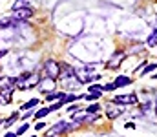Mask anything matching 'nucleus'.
Here are the masks:
<instances>
[{"mask_svg":"<svg viewBox=\"0 0 157 137\" xmlns=\"http://www.w3.org/2000/svg\"><path fill=\"white\" fill-rule=\"evenodd\" d=\"M44 71H46V77L59 79V77H60V64L55 62V60H48V62L44 64Z\"/></svg>","mask_w":157,"mask_h":137,"instance_id":"obj_1","label":"nucleus"},{"mask_svg":"<svg viewBox=\"0 0 157 137\" xmlns=\"http://www.w3.org/2000/svg\"><path fill=\"white\" fill-rule=\"evenodd\" d=\"M33 15H35V9H31V7H22V9H17V11L11 13V17H13L15 20H18V22H26V20H29Z\"/></svg>","mask_w":157,"mask_h":137,"instance_id":"obj_2","label":"nucleus"},{"mask_svg":"<svg viewBox=\"0 0 157 137\" xmlns=\"http://www.w3.org/2000/svg\"><path fill=\"white\" fill-rule=\"evenodd\" d=\"M73 128V124L71 123H66V121H59L53 128H49L48 130V135H60V134H66V132H70Z\"/></svg>","mask_w":157,"mask_h":137,"instance_id":"obj_3","label":"nucleus"},{"mask_svg":"<svg viewBox=\"0 0 157 137\" xmlns=\"http://www.w3.org/2000/svg\"><path fill=\"white\" fill-rule=\"evenodd\" d=\"M55 84H57L55 79H51V77H44V79H40V82H39V90L42 91V93H49V91H53Z\"/></svg>","mask_w":157,"mask_h":137,"instance_id":"obj_4","label":"nucleus"},{"mask_svg":"<svg viewBox=\"0 0 157 137\" xmlns=\"http://www.w3.org/2000/svg\"><path fill=\"white\" fill-rule=\"evenodd\" d=\"M124 57H126V51H115V53H113V57L110 59V62L106 64V68H110V70H115V68H119Z\"/></svg>","mask_w":157,"mask_h":137,"instance_id":"obj_5","label":"nucleus"},{"mask_svg":"<svg viewBox=\"0 0 157 137\" xmlns=\"http://www.w3.org/2000/svg\"><path fill=\"white\" fill-rule=\"evenodd\" d=\"M139 99H137V95H117L115 99H113V102L115 104H135Z\"/></svg>","mask_w":157,"mask_h":137,"instance_id":"obj_6","label":"nucleus"},{"mask_svg":"<svg viewBox=\"0 0 157 137\" xmlns=\"http://www.w3.org/2000/svg\"><path fill=\"white\" fill-rule=\"evenodd\" d=\"M124 110H126V106H113V108H112V104H110L108 110H106V115H108L110 119H117Z\"/></svg>","mask_w":157,"mask_h":137,"instance_id":"obj_7","label":"nucleus"},{"mask_svg":"<svg viewBox=\"0 0 157 137\" xmlns=\"http://www.w3.org/2000/svg\"><path fill=\"white\" fill-rule=\"evenodd\" d=\"M115 88H122V86H126V84H132V79H128V77H124V75H121L115 79Z\"/></svg>","mask_w":157,"mask_h":137,"instance_id":"obj_8","label":"nucleus"},{"mask_svg":"<svg viewBox=\"0 0 157 137\" xmlns=\"http://www.w3.org/2000/svg\"><path fill=\"white\" fill-rule=\"evenodd\" d=\"M64 97H66V93H64V91H51V93H48V95H46V99H48V101H55V99H59V101H60V99H64Z\"/></svg>","mask_w":157,"mask_h":137,"instance_id":"obj_9","label":"nucleus"},{"mask_svg":"<svg viewBox=\"0 0 157 137\" xmlns=\"http://www.w3.org/2000/svg\"><path fill=\"white\" fill-rule=\"evenodd\" d=\"M35 106H39V99H31V101H28V102H24L22 106H20V110L24 112H28V110H31V108H35Z\"/></svg>","mask_w":157,"mask_h":137,"instance_id":"obj_10","label":"nucleus"},{"mask_svg":"<svg viewBox=\"0 0 157 137\" xmlns=\"http://www.w3.org/2000/svg\"><path fill=\"white\" fill-rule=\"evenodd\" d=\"M22 7H29V0H15V4H13V11L22 9Z\"/></svg>","mask_w":157,"mask_h":137,"instance_id":"obj_11","label":"nucleus"},{"mask_svg":"<svg viewBox=\"0 0 157 137\" xmlns=\"http://www.w3.org/2000/svg\"><path fill=\"white\" fill-rule=\"evenodd\" d=\"M17 119H18V113L15 112V113H11V117H7V119H6V123H4V126H6V128H9L11 124H15V121H17Z\"/></svg>","mask_w":157,"mask_h":137,"instance_id":"obj_12","label":"nucleus"},{"mask_svg":"<svg viewBox=\"0 0 157 137\" xmlns=\"http://www.w3.org/2000/svg\"><path fill=\"white\" fill-rule=\"evenodd\" d=\"M148 46H150V48H155L157 46V29H154L152 35L148 37Z\"/></svg>","mask_w":157,"mask_h":137,"instance_id":"obj_13","label":"nucleus"},{"mask_svg":"<svg viewBox=\"0 0 157 137\" xmlns=\"http://www.w3.org/2000/svg\"><path fill=\"white\" fill-rule=\"evenodd\" d=\"M101 95H102L101 91H90L88 95H84V99H86V101H97Z\"/></svg>","mask_w":157,"mask_h":137,"instance_id":"obj_14","label":"nucleus"},{"mask_svg":"<svg viewBox=\"0 0 157 137\" xmlns=\"http://www.w3.org/2000/svg\"><path fill=\"white\" fill-rule=\"evenodd\" d=\"M101 108H102V106L95 102V104H90V106L86 108V112H88V113H99V112H101Z\"/></svg>","mask_w":157,"mask_h":137,"instance_id":"obj_15","label":"nucleus"},{"mask_svg":"<svg viewBox=\"0 0 157 137\" xmlns=\"http://www.w3.org/2000/svg\"><path fill=\"white\" fill-rule=\"evenodd\" d=\"M49 113V108H42V110H37L35 112V119H42V117H46Z\"/></svg>","mask_w":157,"mask_h":137,"instance_id":"obj_16","label":"nucleus"},{"mask_svg":"<svg viewBox=\"0 0 157 137\" xmlns=\"http://www.w3.org/2000/svg\"><path fill=\"white\" fill-rule=\"evenodd\" d=\"M28 128H29V124H28V123H24V124H22V126L18 128V132H17V137H18V135H22V134H24V132H26Z\"/></svg>","mask_w":157,"mask_h":137,"instance_id":"obj_17","label":"nucleus"},{"mask_svg":"<svg viewBox=\"0 0 157 137\" xmlns=\"http://www.w3.org/2000/svg\"><path fill=\"white\" fill-rule=\"evenodd\" d=\"M157 68V64H148L146 68H144V71H143V75H146V73H150V71H154Z\"/></svg>","mask_w":157,"mask_h":137,"instance_id":"obj_18","label":"nucleus"},{"mask_svg":"<svg viewBox=\"0 0 157 137\" xmlns=\"http://www.w3.org/2000/svg\"><path fill=\"white\" fill-rule=\"evenodd\" d=\"M102 90H104V91H113V90H115V84H113V82H110V84L102 86Z\"/></svg>","mask_w":157,"mask_h":137,"instance_id":"obj_19","label":"nucleus"},{"mask_svg":"<svg viewBox=\"0 0 157 137\" xmlns=\"http://www.w3.org/2000/svg\"><path fill=\"white\" fill-rule=\"evenodd\" d=\"M90 91H101V93H102V86H99V84H93V86H90Z\"/></svg>","mask_w":157,"mask_h":137,"instance_id":"obj_20","label":"nucleus"},{"mask_svg":"<svg viewBox=\"0 0 157 137\" xmlns=\"http://www.w3.org/2000/svg\"><path fill=\"white\" fill-rule=\"evenodd\" d=\"M77 110H80V106H77V104H71V106L68 108V112H70V113H75Z\"/></svg>","mask_w":157,"mask_h":137,"instance_id":"obj_21","label":"nucleus"},{"mask_svg":"<svg viewBox=\"0 0 157 137\" xmlns=\"http://www.w3.org/2000/svg\"><path fill=\"white\" fill-rule=\"evenodd\" d=\"M44 126H46V124H44V123H37V124H35V130H37V132H39V130H42V128H44Z\"/></svg>","mask_w":157,"mask_h":137,"instance_id":"obj_22","label":"nucleus"},{"mask_svg":"<svg viewBox=\"0 0 157 137\" xmlns=\"http://www.w3.org/2000/svg\"><path fill=\"white\" fill-rule=\"evenodd\" d=\"M7 53H9V49H0V59H2L4 55H7Z\"/></svg>","mask_w":157,"mask_h":137,"instance_id":"obj_23","label":"nucleus"},{"mask_svg":"<svg viewBox=\"0 0 157 137\" xmlns=\"http://www.w3.org/2000/svg\"><path fill=\"white\" fill-rule=\"evenodd\" d=\"M4 137H17V134H13V132H7Z\"/></svg>","mask_w":157,"mask_h":137,"instance_id":"obj_24","label":"nucleus"},{"mask_svg":"<svg viewBox=\"0 0 157 137\" xmlns=\"http://www.w3.org/2000/svg\"><path fill=\"white\" fill-rule=\"evenodd\" d=\"M155 115H157V102H155Z\"/></svg>","mask_w":157,"mask_h":137,"instance_id":"obj_25","label":"nucleus"},{"mask_svg":"<svg viewBox=\"0 0 157 137\" xmlns=\"http://www.w3.org/2000/svg\"><path fill=\"white\" fill-rule=\"evenodd\" d=\"M46 137H55V135H46Z\"/></svg>","mask_w":157,"mask_h":137,"instance_id":"obj_26","label":"nucleus"},{"mask_svg":"<svg viewBox=\"0 0 157 137\" xmlns=\"http://www.w3.org/2000/svg\"><path fill=\"white\" fill-rule=\"evenodd\" d=\"M0 40H2V35H0Z\"/></svg>","mask_w":157,"mask_h":137,"instance_id":"obj_27","label":"nucleus"},{"mask_svg":"<svg viewBox=\"0 0 157 137\" xmlns=\"http://www.w3.org/2000/svg\"><path fill=\"white\" fill-rule=\"evenodd\" d=\"M0 123H2V121H0Z\"/></svg>","mask_w":157,"mask_h":137,"instance_id":"obj_28","label":"nucleus"},{"mask_svg":"<svg viewBox=\"0 0 157 137\" xmlns=\"http://www.w3.org/2000/svg\"><path fill=\"white\" fill-rule=\"evenodd\" d=\"M0 102H2V101H0Z\"/></svg>","mask_w":157,"mask_h":137,"instance_id":"obj_29","label":"nucleus"}]
</instances>
